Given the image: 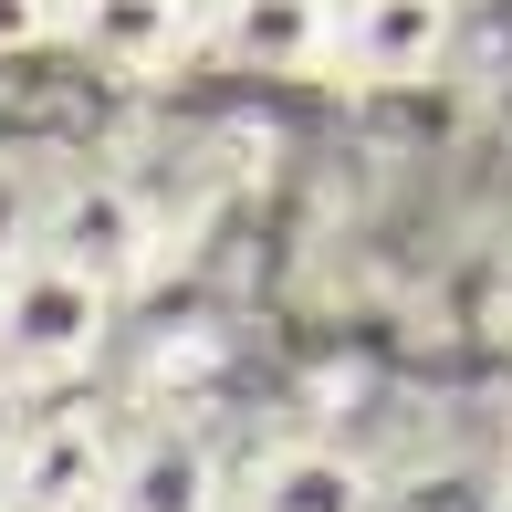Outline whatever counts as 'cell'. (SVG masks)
<instances>
[{
    "label": "cell",
    "instance_id": "obj_1",
    "mask_svg": "<svg viewBox=\"0 0 512 512\" xmlns=\"http://www.w3.org/2000/svg\"><path fill=\"white\" fill-rule=\"evenodd\" d=\"M115 293L84 283V272H63L53 251H32V262L0 272V387L11 398H63V387H84L105 366L115 345Z\"/></svg>",
    "mask_w": 512,
    "mask_h": 512
},
{
    "label": "cell",
    "instance_id": "obj_2",
    "mask_svg": "<svg viewBox=\"0 0 512 512\" xmlns=\"http://www.w3.org/2000/svg\"><path fill=\"white\" fill-rule=\"evenodd\" d=\"M42 251L126 304L168 262V220H157V199L126 168H42Z\"/></svg>",
    "mask_w": 512,
    "mask_h": 512
},
{
    "label": "cell",
    "instance_id": "obj_3",
    "mask_svg": "<svg viewBox=\"0 0 512 512\" xmlns=\"http://www.w3.org/2000/svg\"><path fill=\"white\" fill-rule=\"evenodd\" d=\"M115 450L126 418H105V398H21L11 460H0V512H105L115 492Z\"/></svg>",
    "mask_w": 512,
    "mask_h": 512
},
{
    "label": "cell",
    "instance_id": "obj_4",
    "mask_svg": "<svg viewBox=\"0 0 512 512\" xmlns=\"http://www.w3.org/2000/svg\"><path fill=\"white\" fill-rule=\"evenodd\" d=\"M63 53H84L105 84H168L199 63L209 42V0H63L53 21Z\"/></svg>",
    "mask_w": 512,
    "mask_h": 512
},
{
    "label": "cell",
    "instance_id": "obj_5",
    "mask_svg": "<svg viewBox=\"0 0 512 512\" xmlns=\"http://www.w3.org/2000/svg\"><path fill=\"white\" fill-rule=\"evenodd\" d=\"M105 512H241V471H230L220 439H199L189 418H126Z\"/></svg>",
    "mask_w": 512,
    "mask_h": 512
},
{
    "label": "cell",
    "instance_id": "obj_6",
    "mask_svg": "<svg viewBox=\"0 0 512 512\" xmlns=\"http://www.w3.org/2000/svg\"><path fill=\"white\" fill-rule=\"evenodd\" d=\"M199 63H220V74H335V0H209Z\"/></svg>",
    "mask_w": 512,
    "mask_h": 512
},
{
    "label": "cell",
    "instance_id": "obj_7",
    "mask_svg": "<svg viewBox=\"0 0 512 512\" xmlns=\"http://www.w3.org/2000/svg\"><path fill=\"white\" fill-rule=\"evenodd\" d=\"M241 512H377V471L335 439H283L241 471Z\"/></svg>",
    "mask_w": 512,
    "mask_h": 512
},
{
    "label": "cell",
    "instance_id": "obj_8",
    "mask_svg": "<svg viewBox=\"0 0 512 512\" xmlns=\"http://www.w3.org/2000/svg\"><path fill=\"white\" fill-rule=\"evenodd\" d=\"M42 251V168L32 157H0V272Z\"/></svg>",
    "mask_w": 512,
    "mask_h": 512
},
{
    "label": "cell",
    "instance_id": "obj_9",
    "mask_svg": "<svg viewBox=\"0 0 512 512\" xmlns=\"http://www.w3.org/2000/svg\"><path fill=\"white\" fill-rule=\"evenodd\" d=\"M53 0H0V63H11V53H42V42H53Z\"/></svg>",
    "mask_w": 512,
    "mask_h": 512
},
{
    "label": "cell",
    "instance_id": "obj_10",
    "mask_svg": "<svg viewBox=\"0 0 512 512\" xmlns=\"http://www.w3.org/2000/svg\"><path fill=\"white\" fill-rule=\"evenodd\" d=\"M11 429H21V398L0 387V460H11Z\"/></svg>",
    "mask_w": 512,
    "mask_h": 512
}]
</instances>
